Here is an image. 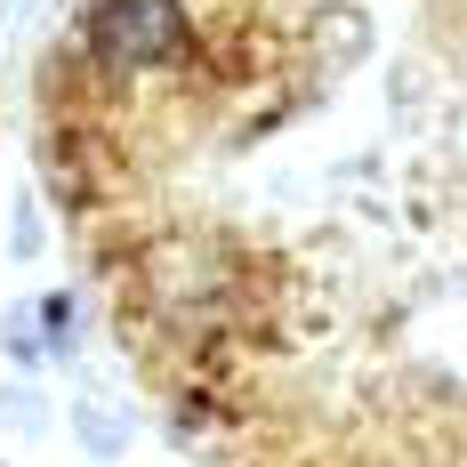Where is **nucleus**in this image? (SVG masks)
<instances>
[{"mask_svg": "<svg viewBox=\"0 0 467 467\" xmlns=\"http://www.w3.org/2000/svg\"><path fill=\"white\" fill-rule=\"evenodd\" d=\"M57 218L218 467H467V0H73Z\"/></svg>", "mask_w": 467, "mask_h": 467, "instance_id": "obj_1", "label": "nucleus"}]
</instances>
